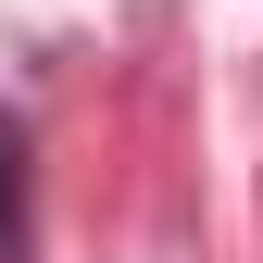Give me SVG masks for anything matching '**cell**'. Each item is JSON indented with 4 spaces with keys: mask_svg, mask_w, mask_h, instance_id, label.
<instances>
[{
    "mask_svg": "<svg viewBox=\"0 0 263 263\" xmlns=\"http://www.w3.org/2000/svg\"><path fill=\"white\" fill-rule=\"evenodd\" d=\"M0 263H13V125H0Z\"/></svg>",
    "mask_w": 263,
    "mask_h": 263,
    "instance_id": "6da1fadb",
    "label": "cell"
}]
</instances>
